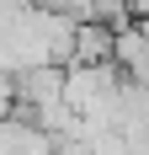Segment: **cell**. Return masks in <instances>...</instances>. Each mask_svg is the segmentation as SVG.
Listing matches in <instances>:
<instances>
[{
  "instance_id": "8992f818",
  "label": "cell",
  "mask_w": 149,
  "mask_h": 155,
  "mask_svg": "<svg viewBox=\"0 0 149 155\" xmlns=\"http://www.w3.org/2000/svg\"><path fill=\"white\" fill-rule=\"evenodd\" d=\"M16 112V75H0V118Z\"/></svg>"
},
{
  "instance_id": "5b68a950",
  "label": "cell",
  "mask_w": 149,
  "mask_h": 155,
  "mask_svg": "<svg viewBox=\"0 0 149 155\" xmlns=\"http://www.w3.org/2000/svg\"><path fill=\"white\" fill-rule=\"evenodd\" d=\"M122 155H149V118L144 123H122Z\"/></svg>"
},
{
  "instance_id": "52a82bcc",
  "label": "cell",
  "mask_w": 149,
  "mask_h": 155,
  "mask_svg": "<svg viewBox=\"0 0 149 155\" xmlns=\"http://www.w3.org/2000/svg\"><path fill=\"white\" fill-rule=\"evenodd\" d=\"M122 11L133 16V21H144V27H149V0H122Z\"/></svg>"
},
{
  "instance_id": "3957f363",
  "label": "cell",
  "mask_w": 149,
  "mask_h": 155,
  "mask_svg": "<svg viewBox=\"0 0 149 155\" xmlns=\"http://www.w3.org/2000/svg\"><path fill=\"white\" fill-rule=\"evenodd\" d=\"M53 134H43V128L32 123V118H21V112H11V118H0V155H53Z\"/></svg>"
},
{
  "instance_id": "7a4b0ae2",
  "label": "cell",
  "mask_w": 149,
  "mask_h": 155,
  "mask_svg": "<svg viewBox=\"0 0 149 155\" xmlns=\"http://www.w3.org/2000/svg\"><path fill=\"white\" fill-rule=\"evenodd\" d=\"M106 64L117 70L122 80L149 86V27L133 16H117L112 21V48H106Z\"/></svg>"
},
{
  "instance_id": "6da1fadb",
  "label": "cell",
  "mask_w": 149,
  "mask_h": 155,
  "mask_svg": "<svg viewBox=\"0 0 149 155\" xmlns=\"http://www.w3.org/2000/svg\"><path fill=\"white\" fill-rule=\"evenodd\" d=\"M64 102L80 123L117 128V102H122V75L112 64H64Z\"/></svg>"
},
{
  "instance_id": "277c9868",
  "label": "cell",
  "mask_w": 149,
  "mask_h": 155,
  "mask_svg": "<svg viewBox=\"0 0 149 155\" xmlns=\"http://www.w3.org/2000/svg\"><path fill=\"white\" fill-rule=\"evenodd\" d=\"M106 48H112V21H74L69 64H106Z\"/></svg>"
}]
</instances>
